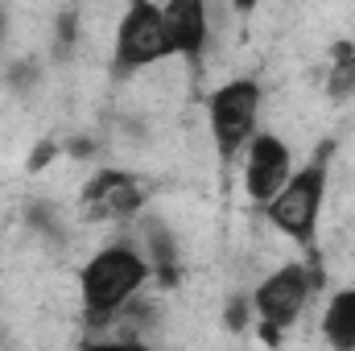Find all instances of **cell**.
Here are the masks:
<instances>
[{
  "label": "cell",
  "instance_id": "obj_1",
  "mask_svg": "<svg viewBox=\"0 0 355 351\" xmlns=\"http://www.w3.org/2000/svg\"><path fill=\"white\" fill-rule=\"evenodd\" d=\"M149 281V264L137 248L128 244H112L103 252H95L83 264V277H79V293H83V310L91 318H116L132 298L137 289Z\"/></svg>",
  "mask_w": 355,
  "mask_h": 351
},
{
  "label": "cell",
  "instance_id": "obj_2",
  "mask_svg": "<svg viewBox=\"0 0 355 351\" xmlns=\"http://www.w3.org/2000/svg\"><path fill=\"white\" fill-rule=\"evenodd\" d=\"M207 120H211V141L219 149L223 162L240 157L252 137H257V120H261V87L252 79H232L223 87L211 91L207 99Z\"/></svg>",
  "mask_w": 355,
  "mask_h": 351
},
{
  "label": "cell",
  "instance_id": "obj_3",
  "mask_svg": "<svg viewBox=\"0 0 355 351\" xmlns=\"http://www.w3.org/2000/svg\"><path fill=\"white\" fill-rule=\"evenodd\" d=\"M322 198H327V162L302 166L265 207L268 223L277 232H285L289 240H310L318 228V215H322Z\"/></svg>",
  "mask_w": 355,
  "mask_h": 351
},
{
  "label": "cell",
  "instance_id": "obj_4",
  "mask_svg": "<svg viewBox=\"0 0 355 351\" xmlns=\"http://www.w3.org/2000/svg\"><path fill=\"white\" fill-rule=\"evenodd\" d=\"M170 58V37H166V21L157 4H128L120 25H116V71L132 75L145 71L153 62Z\"/></svg>",
  "mask_w": 355,
  "mask_h": 351
},
{
  "label": "cell",
  "instance_id": "obj_5",
  "mask_svg": "<svg viewBox=\"0 0 355 351\" xmlns=\"http://www.w3.org/2000/svg\"><path fill=\"white\" fill-rule=\"evenodd\" d=\"M314 293V277L306 264H285L277 273H268L257 289V314H261V327H265V339H277L289 323H297V314L306 310Z\"/></svg>",
  "mask_w": 355,
  "mask_h": 351
},
{
  "label": "cell",
  "instance_id": "obj_6",
  "mask_svg": "<svg viewBox=\"0 0 355 351\" xmlns=\"http://www.w3.org/2000/svg\"><path fill=\"white\" fill-rule=\"evenodd\" d=\"M289 178H293L289 145L281 137H272V132H257L252 145L244 149V190H248V198L268 207Z\"/></svg>",
  "mask_w": 355,
  "mask_h": 351
},
{
  "label": "cell",
  "instance_id": "obj_7",
  "mask_svg": "<svg viewBox=\"0 0 355 351\" xmlns=\"http://www.w3.org/2000/svg\"><path fill=\"white\" fill-rule=\"evenodd\" d=\"M83 207L91 219H128L145 207V186L132 174L120 170H103L87 182L83 190Z\"/></svg>",
  "mask_w": 355,
  "mask_h": 351
},
{
  "label": "cell",
  "instance_id": "obj_8",
  "mask_svg": "<svg viewBox=\"0 0 355 351\" xmlns=\"http://www.w3.org/2000/svg\"><path fill=\"white\" fill-rule=\"evenodd\" d=\"M162 21H166V37H170V54H182V58L198 62L202 46L211 37L207 4H198V0H170L162 8Z\"/></svg>",
  "mask_w": 355,
  "mask_h": 351
},
{
  "label": "cell",
  "instance_id": "obj_9",
  "mask_svg": "<svg viewBox=\"0 0 355 351\" xmlns=\"http://www.w3.org/2000/svg\"><path fill=\"white\" fill-rule=\"evenodd\" d=\"M322 335H327V343L335 351H355V285L352 289H339V293L327 302Z\"/></svg>",
  "mask_w": 355,
  "mask_h": 351
},
{
  "label": "cell",
  "instance_id": "obj_10",
  "mask_svg": "<svg viewBox=\"0 0 355 351\" xmlns=\"http://www.w3.org/2000/svg\"><path fill=\"white\" fill-rule=\"evenodd\" d=\"M141 240H145V264H149V273L157 268L162 277H174L178 268V244L174 236H170V228L166 223H157V219H145L141 223Z\"/></svg>",
  "mask_w": 355,
  "mask_h": 351
},
{
  "label": "cell",
  "instance_id": "obj_11",
  "mask_svg": "<svg viewBox=\"0 0 355 351\" xmlns=\"http://www.w3.org/2000/svg\"><path fill=\"white\" fill-rule=\"evenodd\" d=\"M83 351H149L145 343H137V339H112V343H91Z\"/></svg>",
  "mask_w": 355,
  "mask_h": 351
},
{
  "label": "cell",
  "instance_id": "obj_12",
  "mask_svg": "<svg viewBox=\"0 0 355 351\" xmlns=\"http://www.w3.org/2000/svg\"><path fill=\"white\" fill-rule=\"evenodd\" d=\"M0 37H4V8H0Z\"/></svg>",
  "mask_w": 355,
  "mask_h": 351
}]
</instances>
